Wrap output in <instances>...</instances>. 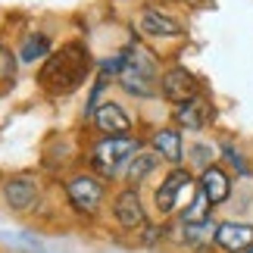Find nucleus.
Wrapping results in <instances>:
<instances>
[{
	"label": "nucleus",
	"mask_w": 253,
	"mask_h": 253,
	"mask_svg": "<svg viewBox=\"0 0 253 253\" xmlns=\"http://www.w3.org/2000/svg\"><path fill=\"white\" fill-rule=\"evenodd\" d=\"M134 153H141V141H134V138H128V134H122V138H106V141L97 144L91 163H94V169L100 172V175L113 178L116 169H119L125 160H131Z\"/></svg>",
	"instance_id": "2"
},
{
	"label": "nucleus",
	"mask_w": 253,
	"mask_h": 253,
	"mask_svg": "<svg viewBox=\"0 0 253 253\" xmlns=\"http://www.w3.org/2000/svg\"><path fill=\"white\" fill-rule=\"evenodd\" d=\"M212 241H216V247L228 253H244L253 247V225L250 222H238V219L219 222L216 231H212Z\"/></svg>",
	"instance_id": "5"
},
{
	"label": "nucleus",
	"mask_w": 253,
	"mask_h": 253,
	"mask_svg": "<svg viewBox=\"0 0 253 253\" xmlns=\"http://www.w3.org/2000/svg\"><path fill=\"white\" fill-rule=\"evenodd\" d=\"M200 191L210 197L212 207L225 203V200H228V194H231V178H228V172L222 169V166H210V169H203V172H200Z\"/></svg>",
	"instance_id": "10"
},
{
	"label": "nucleus",
	"mask_w": 253,
	"mask_h": 253,
	"mask_svg": "<svg viewBox=\"0 0 253 253\" xmlns=\"http://www.w3.org/2000/svg\"><path fill=\"white\" fill-rule=\"evenodd\" d=\"M0 79H16V60H13V53L6 50V47H0Z\"/></svg>",
	"instance_id": "18"
},
{
	"label": "nucleus",
	"mask_w": 253,
	"mask_h": 253,
	"mask_svg": "<svg viewBox=\"0 0 253 253\" xmlns=\"http://www.w3.org/2000/svg\"><path fill=\"white\" fill-rule=\"evenodd\" d=\"M153 169H157V153H134L131 163H128V172H125V178H128L131 184H141Z\"/></svg>",
	"instance_id": "15"
},
{
	"label": "nucleus",
	"mask_w": 253,
	"mask_h": 253,
	"mask_svg": "<svg viewBox=\"0 0 253 253\" xmlns=\"http://www.w3.org/2000/svg\"><path fill=\"white\" fill-rule=\"evenodd\" d=\"M3 200H6L9 210L22 212V210H28L38 200V184L32 178H9L3 184Z\"/></svg>",
	"instance_id": "11"
},
{
	"label": "nucleus",
	"mask_w": 253,
	"mask_h": 253,
	"mask_svg": "<svg viewBox=\"0 0 253 253\" xmlns=\"http://www.w3.org/2000/svg\"><path fill=\"white\" fill-rule=\"evenodd\" d=\"M194 191V178L188 169H172L166 175V181L157 188V210L163 212V216H169V212H175L178 207H184V200H191Z\"/></svg>",
	"instance_id": "3"
},
{
	"label": "nucleus",
	"mask_w": 253,
	"mask_h": 253,
	"mask_svg": "<svg viewBox=\"0 0 253 253\" xmlns=\"http://www.w3.org/2000/svg\"><path fill=\"white\" fill-rule=\"evenodd\" d=\"M119 84L134 97H153L157 94V60L144 47H131L128 63L119 75Z\"/></svg>",
	"instance_id": "1"
},
{
	"label": "nucleus",
	"mask_w": 253,
	"mask_h": 253,
	"mask_svg": "<svg viewBox=\"0 0 253 253\" xmlns=\"http://www.w3.org/2000/svg\"><path fill=\"white\" fill-rule=\"evenodd\" d=\"M191 163H197L200 172L212 166V147H207V144H194L191 147Z\"/></svg>",
	"instance_id": "17"
},
{
	"label": "nucleus",
	"mask_w": 253,
	"mask_h": 253,
	"mask_svg": "<svg viewBox=\"0 0 253 253\" xmlns=\"http://www.w3.org/2000/svg\"><path fill=\"white\" fill-rule=\"evenodd\" d=\"M94 122L97 128H100L103 134H110V138H122V134H128L131 128V119L125 116V110L119 103H103L94 110Z\"/></svg>",
	"instance_id": "7"
},
{
	"label": "nucleus",
	"mask_w": 253,
	"mask_h": 253,
	"mask_svg": "<svg viewBox=\"0 0 253 253\" xmlns=\"http://www.w3.org/2000/svg\"><path fill=\"white\" fill-rule=\"evenodd\" d=\"M244 253H253V247H250V250H244Z\"/></svg>",
	"instance_id": "20"
},
{
	"label": "nucleus",
	"mask_w": 253,
	"mask_h": 253,
	"mask_svg": "<svg viewBox=\"0 0 253 253\" xmlns=\"http://www.w3.org/2000/svg\"><path fill=\"white\" fill-rule=\"evenodd\" d=\"M66 194H69V203L79 212H94L103 200V184L94 175H72L66 181Z\"/></svg>",
	"instance_id": "4"
},
{
	"label": "nucleus",
	"mask_w": 253,
	"mask_h": 253,
	"mask_svg": "<svg viewBox=\"0 0 253 253\" xmlns=\"http://www.w3.org/2000/svg\"><path fill=\"white\" fill-rule=\"evenodd\" d=\"M50 53V41H47V35H28L25 38V44L19 47V60L22 63H35V60H41V56Z\"/></svg>",
	"instance_id": "16"
},
{
	"label": "nucleus",
	"mask_w": 253,
	"mask_h": 253,
	"mask_svg": "<svg viewBox=\"0 0 253 253\" xmlns=\"http://www.w3.org/2000/svg\"><path fill=\"white\" fill-rule=\"evenodd\" d=\"M150 144H153V150H157L163 160H169V163H172V166H178V163L184 160L181 134L175 131V128H160V131L150 138Z\"/></svg>",
	"instance_id": "12"
},
{
	"label": "nucleus",
	"mask_w": 253,
	"mask_h": 253,
	"mask_svg": "<svg viewBox=\"0 0 253 253\" xmlns=\"http://www.w3.org/2000/svg\"><path fill=\"white\" fill-rule=\"evenodd\" d=\"M141 28L147 35H153V38H178L184 32L172 16H163L160 9H147V13L141 16Z\"/></svg>",
	"instance_id": "13"
},
{
	"label": "nucleus",
	"mask_w": 253,
	"mask_h": 253,
	"mask_svg": "<svg viewBox=\"0 0 253 253\" xmlns=\"http://www.w3.org/2000/svg\"><path fill=\"white\" fill-rule=\"evenodd\" d=\"M116 219H119L122 228H138L147 222L144 216V207H141V197L134 188H125L119 191V197H116Z\"/></svg>",
	"instance_id": "9"
},
{
	"label": "nucleus",
	"mask_w": 253,
	"mask_h": 253,
	"mask_svg": "<svg viewBox=\"0 0 253 253\" xmlns=\"http://www.w3.org/2000/svg\"><path fill=\"white\" fill-rule=\"evenodd\" d=\"M210 210H212L210 197L197 188L194 200H191L188 207H184V212H181V222H184V225H197V222H207V219H210Z\"/></svg>",
	"instance_id": "14"
},
{
	"label": "nucleus",
	"mask_w": 253,
	"mask_h": 253,
	"mask_svg": "<svg viewBox=\"0 0 253 253\" xmlns=\"http://www.w3.org/2000/svg\"><path fill=\"white\" fill-rule=\"evenodd\" d=\"M160 91L166 100L172 103H184V100H191V97H197V79L184 69V66H172L169 72H163V79H160Z\"/></svg>",
	"instance_id": "6"
},
{
	"label": "nucleus",
	"mask_w": 253,
	"mask_h": 253,
	"mask_svg": "<svg viewBox=\"0 0 253 253\" xmlns=\"http://www.w3.org/2000/svg\"><path fill=\"white\" fill-rule=\"evenodd\" d=\"M175 119H178L181 128L203 131V128H207V122L212 119V110H210V103L203 100V97H191V100L178 103V110H175Z\"/></svg>",
	"instance_id": "8"
},
{
	"label": "nucleus",
	"mask_w": 253,
	"mask_h": 253,
	"mask_svg": "<svg viewBox=\"0 0 253 253\" xmlns=\"http://www.w3.org/2000/svg\"><path fill=\"white\" fill-rule=\"evenodd\" d=\"M222 150H225V160H228V163H231V166H235L241 175H247V172H250V169H247V163H244V157H241V153H238L235 147H231V144H225Z\"/></svg>",
	"instance_id": "19"
}]
</instances>
